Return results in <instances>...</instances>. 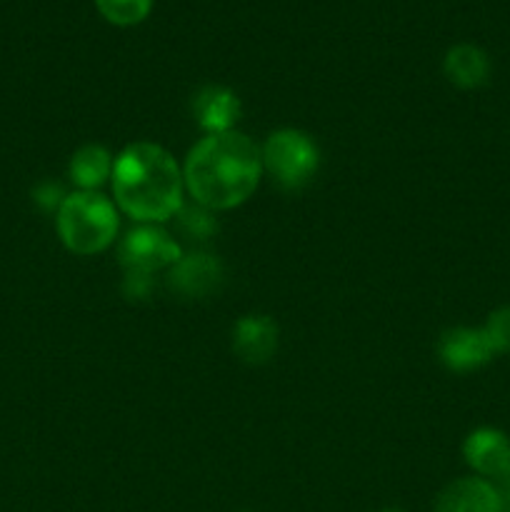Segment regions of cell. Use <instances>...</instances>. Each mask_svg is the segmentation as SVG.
Segmentation results:
<instances>
[{"label": "cell", "mask_w": 510, "mask_h": 512, "mask_svg": "<svg viewBox=\"0 0 510 512\" xmlns=\"http://www.w3.org/2000/svg\"><path fill=\"white\" fill-rule=\"evenodd\" d=\"M263 178L260 145L240 130L203 135L183 165L185 190L203 208L220 213L250 200Z\"/></svg>", "instance_id": "cell-1"}, {"label": "cell", "mask_w": 510, "mask_h": 512, "mask_svg": "<svg viewBox=\"0 0 510 512\" xmlns=\"http://www.w3.org/2000/svg\"><path fill=\"white\" fill-rule=\"evenodd\" d=\"M110 183L115 205L138 223L160 225L183 208V168L158 143L128 145L115 158Z\"/></svg>", "instance_id": "cell-2"}, {"label": "cell", "mask_w": 510, "mask_h": 512, "mask_svg": "<svg viewBox=\"0 0 510 512\" xmlns=\"http://www.w3.org/2000/svg\"><path fill=\"white\" fill-rule=\"evenodd\" d=\"M55 228L73 255H98L118 238L120 213L98 190H75L55 213Z\"/></svg>", "instance_id": "cell-3"}, {"label": "cell", "mask_w": 510, "mask_h": 512, "mask_svg": "<svg viewBox=\"0 0 510 512\" xmlns=\"http://www.w3.org/2000/svg\"><path fill=\"white\" fill-rule=\"evenodd\" d=\"M260 155H263V173H268L285 190L308 185L320 168L318 143L298 128H280L270 133L260 148Z\"/></svg>", "instance_id": "cell-4"}, {"label": "cell", "mask_w": 510, "mask_h": 512, "mask_svg": "<svg viewBox=\"0 0 510 512\" xmlns=\"http://www.w3.org/2000/svg\"><path fill=\"white\" fill-rule=\"evenodd\" d=\"M183 250L173 235L155 223H140L118 243V260L125 273H148L170 270L180 260Z\"/></svg>", "instance_id": "cell-5"}, {"label": "cell", "mask_w": 510, "mask_h": 512, "mask_svg": "<svg viewBox=\"0 0 510 512\" xmlns=\"http://www.w3.org/2000/svg\"><path fill=\"white\" fill-rule=\"evenodd\" d=\"M225 280L223 263L208 253L180 255L178 263L168 270V285L175 295L190 300H203L218 293Z\"/></svg>", "instance_id": "cell-6"}, {"label": "cell", "mask_w": 510, "mask_h": 512, "mask_svg": "<svg viewBox=\"0 0 510 512\" xmlns=\"http://www.w3.org/2000/svg\"><path fill=\"white\" fill-rule=\"evenodd\" d=\"M438 358L453 373H473L495 358L483 328H450L438 340Z\"/></svg>", "instance_id": "cell-7"}, {"label": "cell", "mask_w": 510, "mask_h": 512, "mask_svg": "<svg viewBox=\"0 0 510 512\" xmlns=\"http://www.w3.org/2000/svg\"><path fill=\"white\" fill-rule=\"evenodd\" d=\"M465 463L478 478L505 480L510 475V438L495 428H478L463 443Z\"/></svg>", "instance_id": "cell-8"}, {"label": "cell", "mask_w": 510, "mask_h": 512, "mask_svg": "<svg viewBox=\"0 0 510 512\" xmlns=\"http://www.w3.org/2000/svg\"><path fill=\"white\" fill-rule=\"evenodd\" d=\"M433 512H503V498L490 480L470 475L445 485Z\"/></svg>", "instance_id": "cell-9"}, {"label": "cell", "mask_w": 510, "mask_h": 512, "mask_svg": "<svg viewBox=\"0 0 510 512\" xmlns=\"http://www.w3.org/2000/svg\"><path fill=\"white\" fill-rule=\"evenodd\" d=\"M278 323L270 315H243L233 325V353L248 365H263L278 350Z\"/></svg>", "instance_id": "cell-10"}, {"label": "cell", "mask_w": 510, "mask_h": 512, "mask_svg": "<svg viewBox=\"0 0 510 512\" xmlns=\"http://www.w3.org/2000/svg\"><path fill=\"white\" fill-rule=\"evenodd\" d=\"M193 115L205 135L228 133V130H235V123L243 115V105L238 95L225 85H205L195 93Z\"/></svg>", "instance_id": "cell-11"}, {"label": "cell", "mask_w": 510, "mask_h": 512, "mask_svg": "<svg viewBox=\"0 0 510 512\" xmlns=\"http://www.w3.org/2000/svg\"><path fill=\"white\" fill-rule=\"evenodd\" d=\"M443 73L455 88L473 90L488 83L490 58L473 43H458L445 53Z\"/></svg>", "instance_id": "cell-12"}, {"label": "cell", "mask_w": 510, "mask_h": 512, "mask_svg": "<svg viewBox=\"0 0 510 512\" xmlns=\"http://www.w3.org/2000/svg\"><path fill=\"white\" fill-rule=\"evenodd\" d=\"M115 158L110 155L108 148L98 143H88L83 148H78L70 158L68 175L78 190H98L100 185H105L113 175Z\"/></svg>", "instance_id": "cell-13"}, {"label": "cell", "mask_w": 510, "mask_h": 512, "mask_svg": "<svg viewBox=\"0 0 510 512\" xmlns=\"http://www.w3.org/2000/svg\"><path fill=\"white\" fill-rule=\"evenodd\" d=\"M98 13L118 28L143 23L153 10V0H93Z\"/></svg>", "instance_id": "cell-14"}, {"label": "cell", "mask_w": 510, "mask_h": 512, "mask_svg": "<svg viewBox=\"0 0 510 512\" xmlns=\"http://www.w3.org/2000/svg\"><path fill=\"white\" fill-rule=\"evenodd\" d=\"M175 223H178L180 233L188 235L193 240H208L210 235L218 233V220H215L213 210L203 208V205H183L175 213Z\"/></svg>", "instance_id": "cell-15"}, {"label": "cell", "mask_w": 510, "mask_h": 512, "mask_svg": "<svg viewBox=\"0 0 510 512\" xmlns=\"http://www.w3.org/2000/svg\"><path fill=\"white\" fill-rule=\"evenodd\" d=\"M485 335H488L490 345H493L495 355L510 353V305L508 308H498L490 313V318L483 325Z\"/></svg>", "instance_id": "cell-16"}, {"label": "cell", "mask_w": 510, "mask_h": 512, "mask_svg": "<svg viewBox=\"0 0 510 512\" xmlns=\"http://www.w3.org/2000/svg\"><path fill=\"white\" fill-rule=\"evenodd\" d=\"M65 193L58 183H40L33 190V203L38 205L45 213H58V208L63 205Z\"/></svg>", "instance_id": "cell-17"}, {"label": "cell", "mask_w": 510, "mask_h": 512, "mask_svg": "<svg viewBox=\"0 0 510 512\" xmlns=\"http://www.w3.org/2000/svg\"><path fill=\"white\" fill-rule=\"evenodd\" d=\"M153 290V275L148 273H125L123 280V293L130 300H145Z\"/></svg>", "instance_id": "cell-18"}, {"label": "cell", "mask_w": 510, "mask_h": 512, "mask_svg": "<svg viewBox=\"0 0 510 512\" xmlns=\"http://www.w3.org/2000/svg\"><path fill=\"white\" fill-rule=\"evenodd\" d=\"M500 498H503V512H510V485L505 490H500Z\"/></svg>", "instance_id": "cell-19"}, {"label": "cell", "mask_w": 510, "mask_h": 512, "mask_svg": "<svg viewBox=\"0 0 510 512\" xmlns=\"http://www.w3.org/2000/svg\"><path fill=\"white\" fill-rule=\"evenodd\" d=\"M380 512H403V510H393V508H390V510H380Z\"/></svg>", "instance_id": "cell-20"}, {"label": "cell", "mask_w": 510, "mask_h": 512, "mask_svg": "<svg viewBox=\"0 0 510 512\" xmlns=\"http://www.w3.org/2000/svg\"><path fill=\"white\" fill-rule=\"evenodd\" d=\"M505 480H508V485H510V475H508V478H505Z\"/></svg>", "instance_id": "cell-21"}]
</instances>
